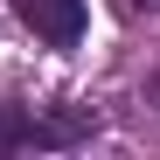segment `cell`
<instances>
[{
    "label": "cell",
    "mask_w": 160,
    "mask_h": 160,
    "mask_svg": "<svg viewBox=\"0 0 160 160\" xmlns=\"http://www.w3.org/2000/svg\"><path fill=\"white\" fill-rule=\"evenodd\" d=\"M14 146H28V112L21 104H0V153H14Z\"/></svg>",
    "instance_id": "3"
},
{
    "label": "cell",
    "mask_w": 160,
    "mask_h": 160,
    "mask_svg": "<svg viewBox=\"0 0 160 160\" xmlns=\"http://www.w3.org/2000/svg\"><path fill=\"white\" fill-rule=\"evenodd\" d=\"M132 7H160V0H132Z\"/></svg>",
    "instance_id": "4"
},
{
    "label": "cell",
    "mask_w": 160,
    "mask_h": 160,
    "mask_svg": "<svg viewBox=\"0 0 160 160\" xmlns=\"http://www.w3.org/2000/svg\"><path fill=\"white\" fill-rule=\"evenodd\" d=\"M14 14L49 42V49H70L84 35V0H14Z\"/></svg>",
    "instance_id": "1"
},
{
    "label": "cell",
    "mask_w": 160,
    "mask_h": 160,
    "mask_svg": "<svg viewBox=\"0 0 160 160\" xmlns=\"http://www.w3.org/2000/svg\"><path fill=\"white\" fill-rule=\"evenodd\" d=\"M91 104H70V112H49V118H28V146H77L91 132Z\"/></svg>",
    "instance_id": "2"
},
{
    "label": "cell",
    "mask_w": 160,
    "mask_h": 160,
    "mask_svg": "<svg viewBox=\"0 0 160 160\" xmlns=\"http://www.w3.org/2000/svg\"><path fill=\"white\" fill-rule=\"evenodd\" d=\"M153 98H160V77H153Z\"/></svg>",
    "instance_id": "5"
}]
</instances>
